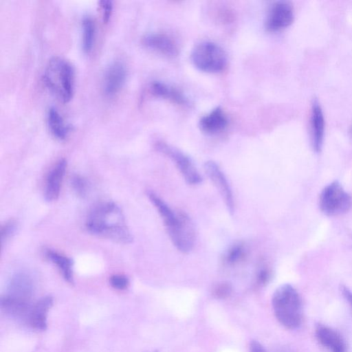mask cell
Segmentation results:
<instances>
[{
	"label": "cell",
	"instance_id": "24",
	"mask_svg": "<svg viewBox=\"0 0 352 352\" xmlns=\"http://www.w3.org/2000/svg\"><path fill=\"white\" fill-rule=\"evenodd\" d=\"M232 291V285L228 282L217 284L213 289L212 294L217 298H226L230 296Z\"/></svg>",
	"mask_w": 352,
	"mask_h": 352
},
{
	"label": "cell",
	"instance_id": "30",
	"mask_svg": "<svg viewBox=\"0 0 352 352\" xmlns=\"http://www.w3.org/2000/svg\"><path fill=\"white\" fill-rule=\"evenodd\" d=\"M250 352H266V351L258 341L253 340L250 344Z\"/></svg>",
	"mask_w": 352,
	"mask_h": 352
},
{
	"label": "cell",
	"instance_id": "20",
	"mask_svg": "<svg viewBox=\"0 0 352 352\" xmlns=\"http://www.w3.org/2000/svg\"><path fill=\"white\" fill-rule=\"evenodd\" d=\"M45 256L57 266L67 281L73 282V261L70 258L50 249L45 251Z\"/></svg>",
	"mask_w": 352,
	"mask_h": 352
},
{
	"label": "cell",
	"instance_id": "13",
	"mask_svg": "<svg viewBox=\"0 0 352 352\" xmlns=\"http://www.w3.org/2000/svg\"><path fill=\"white\" fill-rule=\"evenodd\" d=\"M67 168L65 159L58 160L50 171L45 184V198L47 201L58 199Z\"/></svg>",
	"mask_w": 352,
	"mask_h": 352
},
{
	"label": "cell",
	"instance_id": "16",
	"mask_svg": "<svg viewBox=\"0 0 352 352\" xmlns=\"http://www.w3.org/2000/svg\"><path fill=\"white\" fill-rule=\"evenodd\" d=\"M228 123V119L224 111L220 107H217L201 117L199 126L203 132L214 135L223 131Z\"/></svg>",
	"mask_w": 352,
	"mask_h": 352
},
{
	"label": "cell",
	"instance_id": "8",
	"mask_svg": "<svg viewBox=\"0 0 352 352\" xmlns=\"http://www.w3.org/2000/svg\"><path fill=\"white\" fill-rule=\"evenodd\" d=\"M294 18V8L290 3L285 1H276L268 10L265 22V28L270 32L282 30L292 24Z\"/></svg>",
	"mask_w": 352,
	"mask_h": 352
},
{
	"label": "cell",
	"instance_id": "21",
	"mask_svg": "<svg viewBox=\"0 0 352 352\" xmlns=\"http://www.w3.org/2000/svg\"><path fill=\"white\" fill-rule=\"evenodd\" d=\"M248 250L245 243H235L224 254L223 261L230 266L237 265L245 259L248 253Z\"/></svg>",
	"mask_w": 352,
	"mask_h": 352
},
{
	"label": "cell",
	"instance_id": "12",
	"mask_svg": "<svg viewBox=\"0 0 352 352\" xmlns=\"http://www.w3.org/2000/svg\"><path fill=\"white\" fill-rule=\"evenodd\" d=\"M315 333L319 343L328 351L347 352L345 340L333 329L320 324L316 327Z\"/></svg>",
	"mask_w": 352,
	"mask_h": 352
},
{
	"label": "cell",
	"instance_id": "23",
	"mask_svg": "<svg viewBox=\"0 0 352 352\" xmlns=\"http://www.w3.org/2000/svg\"><path fill=\"white\" fill-rule=\"evenodd\" d=\"M72 186L76 193L82 197L87 192L88 183L87 180L80 175H74L71 179Z\"/></svg>",
	"mask_w": 352,
	"mask_h": 352
},
{
	"label": "cell",
	"instance_id": "15",
	"mask_svg": "<svg viewBox=\"0 0 352 352\" xmlns=\"http://www.w3.org/2000/svg\"><path fill=\"white\" fill-rule=\"evenodd\" d=\"M32 291L33 283L31 277L25 272H18L10 280L7 296L28 301Z\"/></svg>",
	"mask_w": 352,
	"mask_h": 352
},
{
	"label": "cell",
	"instance_id": "22",
	"mask_svg": "<svg viewBox=\"0 0 352 352\" xmlns=\"http://www.w3.org/2000/svg\"><path fill=\"white\" fill-rule=\"evenodd\" d=\"M96 28L93 19L85 16L82 21V48L86 53L91 51L94 43Z\"/></svg>",
	"mask_w": 352,
	"mask_h": 352
},
{
	"label": "cell",
	"instance_id": "11",
	"mask_svg": "<svg viewBox=\"0 0 352 352\" xmlns=\"http://www.w3.org/2000/svg\"><path fill=\"white\" fill-rule=\"evenodd\" d=\"M142 43L148 49L168 57H174L178 54L176 42L164 33L147 34L143 37Z\"/></svg>",
	"mask_w": 352,
	"mask_h": 352
},
{
	"label": "cell",
	"instance_id": "6",
	"mask_svg": "<svg viewBox=\"0 0 352 352\" xmlns=\"http://www.w3.org/2000/svg\"><path fill=\"white\" fill-rule=\"evenodd\" d=\"M320 210L328 216H338L348 212L352 207V197L342 185L334 181L326 186L319 197Z\"/></svg>",
	"mask_w": 352,
	"mask_h": 352
},
{
	"label": "cell",
	"instance_id": "2",
	"mask_svg": "<svg viewBox=\"0 0 352 352\" xmlns=\"http://www.w3.org/2000/svg\"><path fill=\"white\" fill-rule=\"evenodd\" d=\"M147 197L161 217L173 245L184 254L189 253L195 241V228L189 216L184 211L173 210L153 191H148Z\"/></svg>",
	"mask_w": 352,
	"mask_h": 352
},
{
	"label": "cell",
	"instance_id": "26",
	"mask_svg": "<svg viewBox=\"0 0 352 352\" xmlns=\"http://www.w3.org/2000/svg\"><path fill=\"white\" fill-rule=\"evenodd\" d=\"M102 12V17L104 23H107L111 18L113 11V2L109 0H102L98 2Z\"/></svg>",
	"mask_w": 352,
	"mask_h": 352
},
{
	"label": "cell",
	"instance_id": "4",
	"mask_svg": "<svg viewBox=\"0 0 352 352\" xmlns=\"http://www.w3.org/2000/svg\"><path fill=\"white\" fill-rule=\"evenodd\" d=\"M43 79L46 87L62 102L71 100L74 89V71L63 58L54 56L46 65Z\"/></svg>",
	"mask_w": 352,
	"mask_h": 352
},
{
	"label": "cell",
	"instance_id": "28",
	"mask_svg": "<svg viewBox=\"0 0 352 352\" xmlns=\"http://www.w3.org/2000/svg\"><path fill=\"white\" fill-rule=\"evenodd\" d=\"M272 276V272L270 269L267 267L261 268L257 274L256 282L257 284L263 286L265 285L270 280Z\"/></svg>",
	"mask_w": 352,
	"mask_h": 352
},
{
	"label": "cell",
	"instance_id": "5",
	"mask_svg": "<svg viewBox=\"0 0 352 352\" xmlns=\"http://www.w3.org/2000/svg\"><path fill=\"white\" fill-rule=\"evenodd\" d=\"M190 58L193 65L200 71L217 73L227 65V56L223 49L212 41H203L192 49Z\"/></svg>",
	"mask_w": 352,
	"mask_h": 352
},
{
	"label": "cell",
	"instance_id": "18",
	"mask_svg": "<svg viewBox=\"0 0 352 352\" xmlns=\"http://www.w3.org/2000/svg\"><path fill=\"white\" fill-rule=\"evenodd\" d=\"M52 298L46 296L38 300L32 307L28 318L29 322L33 327L40 330L46 329V316L47 311L52 305Z\"/></svg>",
	"mask_w": 352,
	"mask_h": 352
},
{
	"label": "cell",
	"instance_id": "1",
	"mask_svg": "<svg viewBox=\"0 0 352 352\" xmlns=\"http://www.w3.org/2000/svg\"><path fill=\"white\" fill-rule=\"evenodd\" d=\"M86 228L91 233L116 243L128 244L133 241L121 209L112 201L96 205L88 214Z\"/></svg>",
	"mask_w": 352,
	"mask_h": 352
},
{
	"label": "cell",
	"instance_id": "19",
	"mask_svg": "<svg viewBox=\"0 0 352 352\" xmlns=\"http://www.w3.org/2000/svg\"><path fill=\"white\" fill-rule=\"evenodd\" d=\"M47 122L51 133L56 138L65 139L69 133L70 126L65 122L61 115L54 107L48 109Z\"/></svg>",
	"mask_w": 352,
	"mask_h": 352
},
{
	"label": "cell",
	"instance_id": "3",
	"mask_svg": "<svg viewBox=\"0 0 352 352\" xmlns=\"http://www.w3.org/2000/svg\"><path fill=\"white\" fill-rule=\"evenodd\" d=\"M272 307L278 321L289 329H298L302 322L301 298L289 284L278 287L272 296Z\"/></svg>",
	"mask_w": 352,
	"mask_h": 352
},
{
	"label": "cell",
	"instance_id": "9",
	"mask_svg": "<svg viewBox=\"0 0 352 352\" xmlns=\"http://www.w3.org/2000/svg\"><path fill=\"white\" fill-rule=\"evenodd\" d=\"M204 168L207 176L218 189L228 210L233 214L234 212L233 194L226 175L219 165L212 160L206 162Z\"/></svg>",
	"mask_w": 352,
	"mask_h": 352
},
{
	"label": "cell",
	"instance_id": "27",
	"mask_svg": "<svg viewBox=\"0 0 352 352\" xmlns=\"http://www.w3.org/2000/svg\"><path fill=\"white\" fill-rule=\"evenodd\" d=\"M111 285L117 289H124L129 285V280L124 275H113L109 280Z\"/></svg>",
	"mask_w": 352,
	"mask_h": 352
},
{
	"label": "cell",
	"instance_id": "31",
	"mask_svg": "<svg viewBox=\"0 0 352 352\" xmlns=\"http://www.w3.org/2000/svg\"><path fill=\"white\" fill-rule=\"evenodd\" d=\"M351 133H352V127H351Z\"/></svg>",
	"mask_w": 352,
	"mask_h": 352
},
{
	"label": "cell",
	"instance_id": "10",
	"mask_svg": "<svg viewBox=\"0 0 352 352\" xmlns=\"http://www.w3.org/2000/svg\"><path fill=\"white\" fill-rule=\"evenodd\" d=\"M126 78L125 65L120 61L111 63L105 69L103 76L102 89L105 95L113 96L116 94L123 87Z\"/></svg>",
	"mask_w": 352,
	"mask_h": 352
},
{
	"label": "cell",
	"instance_id": "25",
	"mask_svg": "<svg viewBox=\"0 0 352 352\" xmlns=\"http://www.w3.org/2000/svg\"><path fill=\"white\" fill-rule=\"evenodd\" d=\"M16 228V222L13 220H9L6 221L1 226V234L2 245H3L4 242L6 241L13 234Z\"/></svg>",
	"mask_w": 352,
	"mask_h": 352
},
{
	"label": "cell",
	"instance_id": "14",
	"mask_svg": "<svg viewBox=\"0 0 352 352\" xmlns=\"http://www.w3.org/2000/svg\"><path fill=\"white\" fill-rule=\"evenodd\" d=\"M310 126L313 148L320 152L323 144L325 122L322 109L317 100L311 106Z\"/></svg>",
	"mask_w": 352,
	"mask_h": 352
},
{
	"label": "cell",
	"instance_id": "7",
	"mask_svg": "<svg viewBox=\"0 0 352 352\" xmlns=\"http://www.w3.org/2000/svg\"><path fill=\"white\" fill-rule=\"evenodd\" d=\"M155 146L159 152L173 162L188 184L195 186L202 182L201 175L188 155L164 142H156Z\"/></svg>",
	"mask_w": 352,
	"mask_h": 352
},
{
	"label": "cell",
	"instance_id": "29",
	"mask_svg": "<svg viewBox=\"0 0 352 352\" xmlns=\"http://www.w3.org/2000/svg\"><path fill=\"white\" fill-rule=\"evenodd\" d=\"M341 292L344 298L348 302L352 309V291H351L347 287L342 285L341 287Z\"/></svg>",
	"mask_w": 352,
	"mask_h": 352
},
{
	"label": "cell",
	"instance_id": "17",
	"mask_svg": "<svg viewBox=\"0 0 352 352\" xmlns=\"http://www.w3.org/2000/svg\"><path fill=\"white\" fill-rule=\"evenodd\" d=\"M150 89L152 94L156 97L168 100L179 105H186L188 103L187 99L181 91L164 82L155 81L151 83Z\"/></svg>",
	"mask_w": 352,
	"mask_h": 352
}]
</instances>
